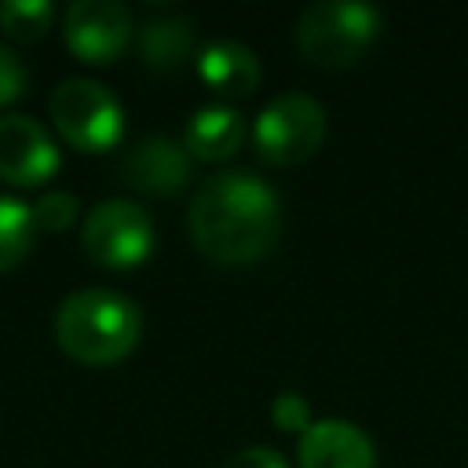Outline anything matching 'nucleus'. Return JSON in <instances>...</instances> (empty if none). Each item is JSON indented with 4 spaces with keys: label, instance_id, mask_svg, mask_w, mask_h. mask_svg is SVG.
I'll return each instance as SVG.
<instances>
[{
    "label": "nucleus",
    "instance_id": "7",
    "mask_svg": "<svg viewBox=\"0 0 468 468\" xmlns=\"http://www.w3.org/2000/svg\"><path fill=\"white\" fill-rule=\"evenodd\" d=\"M62 37L80 62L106 66L132 40V15L117 0H73L62 15Z\"/></svg>",
    "mask_w": 468,
    "mask_h": 468
},
{
    "label": "nucleus",
    "instance_id": "13",
    "mask_svg": "<svg viewBox=\"0 0 468 468\" xmlns=\"http://www.w3.org/2000/svg\"><path fill=\"white\" fill-rule=\"evenodd\" d=\"M194 18L186 15H157V18H146L135 33V44H139V55L150 69L157 73H168L176 69L183 58H190L194 51Z\"/></svg>",
    "mask_w": 468,
    "mask_h": 468
},
{
    "label": "nucleus",
    "instance_id": "9",
    "mask_svg": "<svg viewBox=\"0 0 468 468\" xmlns=\"http://www.w3.org/2000/svg\"><path fill=\"white\" fill-rule=\"evenodd\" d=\"M194 176V157L172 135H143L121 161V179L154 197L179 194Z\"/></svg>",
    "mask_w": 468,
    "mask_h": 468
},
{
    "label": "nucleus",
    "instance_id": "10",
    "mask_svg": "<svg viewBox=\"0 0 468 468\" xmlns=\"http://www.w3.org/2000/svg\"><path fill=\"white\" fill-rule=\"evenodd\" d=\"M296 464L300 468H373L377 450L358 424L344 417H325V420H314L296 439Z\"/></svg>",
    "mask_w": 468,
    "mask_h": 468
},
{
    "label": "nucleus",
    "instance_id": "14",
    "mask_svg": "<svg viewBox=\"0 0 468 468\" xmlns=\"http://www.w3.org/2000/svg\"><path fill=\"white\" fill-rule=\"evenodd\" d=\"M37 241L33 208L11 194H0V274L18 267Z\"/></svg>",
    "mask_w": 468,
    "mask_h": 468
},
{
    "label": "nucleus",
    "instance_id": "11",
    "mask_svg": "<svg viewBox=\"0 0 468 468\" xmlns=\"http://www.w3.org/2000/svg\"><path fill=\"white\" fill-rule=\"evenodd\" d=\"M201 80L219 95H249L260 84V58L249 44L234 37H216L197 51Z\"/></svg>",
    "mask_w": 468,
    "mask_h": 468
},
{
    "label": "nucleus",
    "instance_id": "4",
    "mask_svg": "<svg viewBox=\"0 0 468 468\" xmlns=\"http://www.w3.org/2000/svg\"><path fill=\"white\" fill-rule=\"evenodd\" d=\"M48 113H51L58 135L84 154H102V150L117 146V139L124 132V110H121L117 95L91 77H66L51 91Z\"/></svg>",
    "mask_w": 468,
    "mask_h": 468
},
{
    "label": "nucleus",
    "instance_id": "18",
    "mask_svg": "<svg viewBox=\"0 0 468 468\" xmlns=\"http://www.w3.org/2000/svg\"><path fill=\"white\" fill-rule=\"evenodd\" d=\"M26 88H29V73H26V66L15 58L11 48L0 44V110L11 106L15 99H22Z\"/></svg>",
    "mask_w": 468,
    "mask_h": 468
},
{
    "label": "nucleus",
    "instance_id": "6",
    "mask_svg": "<svg viewBox=\"0 0 468 468\" xmlns=\"http://www.w3.org/2000/svg\"><path fill=\"white\" fill-rule=\"evenodd\" d=\"M80 245L102 267H139L154 252V219L143 205L128 197H106L84 216Z\"/></svg>",
    "mask_w": 468,
    "mask_h": 468
},
{
    "label": "nucleus",
    "instance_id": "19",
    "mask_svg": "<svg viewBox=\"0 0 468 468\" xmlns=\"http://www.w3.org/2000/svg\"><path fill=\"white\" fill-rule=\"evenodd\" d=\"M223 468H289V461L274 446H241L223 461Z\"/></svg>",
    "mask_w": 468,
    "mask_h": 468
},
{
    "label": "nucleus",
    "instance_id": "8",
    "mask_svg": "<svg viewBox=\"0 0 468 468\" xmlns=\"http://www.w3.org/2000/svg\"><path fill=\"white\" fill-rule=\"evenodd\" d=\"M62 157L51 132L26 117L4 113L0 117V179L11 186H40L58 172Z\"/></svg>",
    "mask_w": 468,
    "mask_h": 468
},
{
    "label": "nucleus",
    "instance_id": "2",
    "mask_svg": "<svg viewBox=\"0 0 468 468\" xmlns=\"http://www.w3.org/2000/svg\"><path fill=\"white\" fill-rule=\"evenodd\" d=\"M143 333V311L117 289H77L55 311L58 347L84 366H110L132 355Z\"/></svg>",
    "mask_w": 468,
    "mask_h": 468
},
{
    "label": "nucleus",
    "instance_id": "12",
    "mask_svg": "<svg viewBox=\"0 0 468 468\" xmlns=\"http://www.w3.org/2000/svg\"><path fill=\"white\" fill-rule=\"evenodd\" d=\"M241 139H245V117L227 102H208L194 110L183 132V146L197 161H227L238 154Z\"/></svg>",
    "mask_w": 468,
    "mask_h": 468
},
{
    "label": "nucleus",
    "instance_id": "16",
    "mask_svg": "<svg viewBox=\"0 0 468 468\" xmlns=\"http://www.w3.org/2000/svg\"><path fill=\"white\" fill-rule=\"evenodd\" d=\"M33 208V223H37V234H62L77 223V212H80V201L77 194L69 190H48L40 201L29 205Z\"/></svg>",
    "mask_w": 468,
    "mask_h": 468
},
{
    "label": "nucleus",
    "instance_id": "15",
    "mask_svg": "<svg viewBox=\"0 0 468 468\" xmlns=\"http://www.w3.org/2000/svg\"><path fill=\"white\" fill-rule=\"evenodd\" d=\"M55 7L48 0H4L0 4V29L18 40V44H33L51 29Z\"/></svg>",
    "mask_w": 468,
    "mask_h": 468
},
{
    "label": "nucleus",
    "instance_id": "5",
    "mask_svg": "<svg viewBox=\"0 0 468 468\" xmlns=\"http://www.w3.org/2000/svg\"><path fill=\"white\" fill-rule=\"evenodd\" d=\"M325 139V106L307 91L274 95L252 124L256 154L267 165H300Z\"/></svg>",
    "mask_w": 468,
    "mask_h": 468
},
{
    "label": "nucleus",
    "instance_id": "17",
    "mask_svg": "<svg viewBox=\"0 0 468 468\" xmlns=\"http://www.w3.org/2000/svg\"><path fill=\"white\" fill-rule=\"evenodd\" d=\"M271 420H274V428H282V431H296V435H303V431L314 424V417H311V402H307L300 391L285 388V391H278V395L271 399Z\"/></svg>",
    "mask_w": 468,
    "mask_h": 468
},
{
    "label": "nucleus",
    "instance_id": "3",
    "mask_svg": "<svg viewBox=\"0 0 468 468\" xmlns=\"http://www.w3.org/2000/svg\"><path fill=\"white\" fill-rule=\"evenodd\" d=\"M384 15L366 0H314L296 18V48L314 66L355 62L380 33Z\"/></svg>",
    "mask_w": 468,
    "mask_h": 468
},
{
    "label": "nucleus",
    "instance_id": "1",
    "mask_svg": "<svg viewBox=\"0 0 468 468\" xmlns=\"http://www.w3.org/2000/svg\"><path fill=\"white\" fill-rule=\"evenodd\" d=\"M186 227L201 256L223 267H245L274 249L282 201L267 179L245 168H223L194 190Z\"/></svg>",
    "mask_w": 468,
    "mask_h": 468
}]
</instances>
